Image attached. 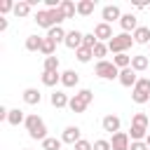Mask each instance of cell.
Wrapping results in <instances>:
<instances>
[{
	"label": "cell",
	"mask_w": 150,
	"mask_h": 150,
	"mask_svg": "<svg viewBox=\"0 0 150 150\" xmlns=\"http://www.w3.org/2000/svg\"><path fill=\"white\" fill-rule=\"evenodd\" d=\"M30 9H33V5H30L28 0H19V2L14 5V16H16V19H23V16L30 14Z\"/></svg>",
	"instance_id": "17"
},
{
	"label": "cell",
	"mask_w": 150,
	"mask_h": 150,
	"mask_svg": "<svg viewBox=\"0 0 150 150\" xmlns=\"http://www.w3.org/2000/svg\"><path fill=\"white\" fill-rule=\"evenodd\" d=\"M61 145H63V141L61 138H54V136H47L42 141V150H61Z\"/></svg>",
	"instance_id": "31"
},
{
	"label": "cell",
	"mask_w": 150,
	"mask_h": 150,
	"mask_svg": "<svg viewBox=\"0 0 150 150\" xmlns=\"http://www.w3.org/2000/svg\"><path fill=\"white\" fill-rule=\"evenodd\" d=\"M105 54H108V45H105V42H98V45L94 47V56H96L98 61H103Z\"/></svg>",
	"instance_id": "35"
},
{
	"label": "cell",
	"mask_w": 150,
	"mask_h": 150,
	"mask_svg": "<svg viewBox=\"0 0 150 150\" xmlns=\"http://www.w3.org/2000/svg\"><path fill=\"white\" fill-rule=\"evenodd\" d=\"M54 49H56V42L45 35V38H42V47H40V52L45 54V59H47V56H54Z\"/></svg>",
	"instance_id": "29"
},
{
	"label": "cell",
	"mask_w": 150,
	"mask_h": 150,
	"mask_svg": "<svg viewBox=\"0 0 150 150\" xmlns=\"http://www.w3.org/2000/svg\"><path fill=\"white\" fill-rule=\"evenodd\" d=\"M23 124H26V131H28L30 138H35V141H45L47 138V124H45V120L40 115H28Z\"/></svg>",
	"instance_id": "1"
},
{
	"label": "cell",
	"mask_w": 150,
	"mask_h": 150,
	"mask_svg": "<svg viewBox=\"0 0 150 150\" xmlns=\"http://www.w3.org/2000/svg\"><path fill=\"white\" fill-rule=\"evenodd\" d=\"M77 94H80V96H82L87 103H91V101H94V94H91V89H80Z\"/></svg>",
	"instance_id": "41"
},
{
	"label": "cell",
	"mask_w": 150,
	"mask_h": 150,
	"mask_svg": "<svg viewBox=\"0 0 150 150\" xmlns=\"http://www.w3.org/2000/svg\"><path fill=\"white\" fill-rule=\"evenodd\" d=\"M42 70L45 73H59V56L56 54L54 56H47L45 63H42Z\"/></svg>",
	"instance_id": "25"
},
{
	"label": "cell",
	"mask_w": 150,
	"mask_h": 150,
	"mask_svg": "<svg viewBox=\"0 0 150 150\" xmlns=\"http://www.w3.org/2000/svg\"><path fill=\"white\" fill-rule=\"evenodd\" d=\"M134 89H141V91H148L150 94V77H138V82H136Z\"/></svg>",
	"instance_id": "36"
},
{
	"label": "cell",
	"mask_w": 150,
	"mask_h": 150,
	"mask_svg": "<svg viewBox=\"0 0 150 150\" xmlns=\"http://www.w3.org/2000/svg\"><path fill=\"white\" fill-rule=\"evenodd\" d=\"M145 143H148V150H150V134H148V138H145Z\"/></svg>",
	"instance_id": "43"
},
{
	"label": "cell",
	"mask_w": 150,
	"mask_h": 150,
	"mask_svg": "<svg viewBox=\"0 0 150 150\" xmlns=\"http://www.w3.org/2000/svg\"><path fill=\"white\" fill-rule=\"evenodd\" d=\"M26 117H28V115H23V110H19V108H12V110H9V115H7V124H12V127H19V124H23V122H26Z\"/></svg>",
	"instance_id": "16"
},
{
	"label": "cell",
	"mask_w": 150,
	"mask_h": 150,
	"mask_svg": "<svg viewBox=\"0 0 150 150\" xmlns=\"http://www.w3.org/2000/svg\"><path fill=\"white\" fill-rule=\"evenodd\" d=\"M117 80H120L122 87H131V89H134L136 82H138V75H136L134 68H124V70H120V77H117Z\"/></svg>",
	"instance_id": "9"
},
{
	"label": "cell",
	"mask_w": 150,
	"mask_h": 150,
	"mask_svg": "<svg viewBox=\"0 0 150 150\" xmlns=\"http://www.w3.org/2000/svg\"><path fill=\"white\" fill-rule=\"evenodd\" d=\"M94 150H112V148H110V141L98 138V141H94Z\"/></svg>",
	"instance_id": "39"
},
{
	"label": "cell",
	"mask_w": 150,
	"mask_h": 150,
	"mask_svg": "<svg viewBox=\"0 0 150 150\" xmlns=\"http://www.w3.org/2000/svg\"><path fill=\"white\" fill-rule=\"evenodd\" d=\"M98 45V40H96V35L94 33H84V40H82V47H89V49H94Z\"/></svg>",
	"instance_id": "34"
},
{
	"label": "cell",
	"mask_w": 150,
	"mask_h": 150,
	"mask_svg": "<svg viewBox=\"0 0 150 150\" xmlns=\"http://www.w3.org/2000/svg\"><path fill=\"white\" fill-rule=\"evenodd\" d=\"M61 141L68 143V145H75L77 141H82V129H80V127H73V124L66 127L63 134H61Z\"/></svg>",
	"instance_id": "6"
},
{
	"label": "cell",
	"mask_w": 150,
	"mask_h": 150,
	"mask_svg": "<svg viewBox=\"0 0 150 150\" xmlns=\"http://www.w3.org/2000/svg\"><path fill=\"white\" fill-rule=\"evenodd\" d=\"M23 103H28V105H38L40 101H42V94L35 89V87H28V89H23Z\"/></svg>",
	"instance_id": "12"
},
{
	"label": "cell",
	"mask_w": 150,
	"mask_h": 150,
	"mask_svg": "<svg viewBox=\"0 0 150 150\" xmlns=\"http://www.w3.org/2000/svg\"><path fill=\"white\" fill-rule=\"evenodd\" d=\"M77 82H80V75L75 70H63L61 73V84L63 87H77Z\"/></svg>",
	"instance_id": "18"
},
{
	"label": "cell",
	"mask_w": 150,
	"mask_h": 150,
	"mask_svg": "<svg viewBox=\"0 0 150 150\" xmlns=\"http://www.w3.org/2000/svg\"><path fill=\"white\" fill-rule=\"evenodd\" d=\"M120 26H122V33H134V30L138 28V21H136V16L129 12V14H122Z\"/></svg>",
	"instance_id": "11"
},
{
	"label": "cell",
	"mask_w": 150,
	"mask_h": 150,
	"mask_svg": "<svg viewBox=\"0 0 150 150\" xmlns=\"http://www.w3.org/2000/svg\"><path fill=\"white\" fill-rule=\"evenodd\" d=\"M40 47H42V38L40 35H28L26 38V49L28 52H40Z\"/></svg>",
	"instance_id": "28"
},
{
	"label": "cell",
	"mask_w": 150,
	"mask_h": 150,
	"mask_svg": "<svg viewBox=\"0 0 150 150\" xmlns=\"http://www.w3.org/2000/svg\"><path fill=\"white\" fill-rule=\"evenodd\" d=\"M61 82V73H45L42 70V84L45 87H56Z\"/></svg>",
	"instance_id": "26"
},
{
	"label": "cell",
	"mask_w": 150,
	"mask_h": 150,
	"mask_svg": "<svg viewBox=\"0 0 150 150\" xmlns=\"http://www.w3.org/2000/svg\"><path fill=\"white\" fill-rule=\"evenodd\" d=\"M112 63L120 68V70H124V68H131V56L124 52V54H115L112 56Z\"/></svg>",
	"instance_id": "23"
},
{
	"label": "cell",
	"mask_w": 150,
	"mask_h": 150,
	"mask_svg": "<svg viewBox=\"0 0 150 150\" xmlns=\"http://www.w3.org/2000/svg\"><path fill=\"white\" fill-rule=\"evenodd\" d=\"M35 23L38 26H42V28H54V23H52V19H49V9H38L35 12Z\"/></svg>",
	"instance_id": "14"
},
{
	"label": "cell",
	"mask_w": 150,
	"mask_h": 150,
	"mask_svg": "<svg viewBox=\"0 0 150 150\" xmlns=\"http://www.w3.org/2000/svg\"><path fill=\"white\" fill-rule=\"evenodd\" d=\"M0 30H7V19L0 16Z\"/></svg>",
	"instance_id": "42"
},
{
	"label": "cell",
	"mask_w": 150,
	"mask_h": 150,
	"mask_svg": "<svg viewBox=\"0 0 150 150\" xmlns=\"http://www.w3.org/2000/svg\"><path fill=\"white\" fill-rule=\"evenodd\" d=\"M148 49H150V45H148Z\"/></svg>",
	"instance_id": "44"
},
{
	"label": "cell",
	"mask_w": 150,
	"mask_h": 150,
	"mask_svg": "<svg viewBox=\"0 0 150 150\" xmlns=\"http://www.w3.org/2000/svg\"><path fill=\"white\" fill-rule=\"evenodd\" d=\"M26 150H30V148H26Z\"/></svg>",
	"instance_id": "45"
},
{
	"label": "cell",
	"mask_w": 150,
	"mask_h": 150,
	"mask_svg": "<svg viewBox=\"0 0 150 150\" xmlns=\"http://www.w3.org/2000/svg\"><path fill=\"white\" fill-rule=\"evenodd\" d=\"M94 73L101 77V80H117L120 77V68L112 63V61H96V68H94Z\"/></svg>",
	"instance_id": "3"
},
{
	"label": "cell",
	"mask_w": 150,
	"mask_h": 150,
	"mask_svg": "<svg viewBox=\"0 0 150 150\" xmlns=\"http://www.w3.org/2000/svg\"><path fill=\"white\" fill-rule=\"evenodd\" d=\"M101 127H103V131H108V134H117L120 127H122V122H120L117 115H105V117L101 120Z\"/></svg>",
	"instance_id": "10"
},
{
	"label": "cell",
	"mask_w": 150,
	"mask_h": 150,
	"mask_svg": "<svg viewBox=\"0 0 150 150\" xmlns=\"http://www.w3.org/2000/svg\"><path fill=\"white\" fill-rule=\"evenodd\" d=\"M14 5H16V2H12V0H2V2H0V14L14 12Z\"/></svg>",
	"instance_id": "37"
},
{
	"label": "cell",
	"mask_w": 150,
	"mask_h": 150,
	"mask_svg": "<svg viewBox=\"0 0 150 150\" xmlns=\"http://www.w3.org/2000/svg\"><path fill=\"white\" fill-rule=\"evenodd\" d=\"M94 7H96L94 0H80L77 2V14L80 16H91L94 14Z\"/></svg>",
	"instance_id": "19"
},
{
	"label": "cell",
	"mask_w": 150,
	"mask_h": 150,
	"mask_svg": "<svg viewBox=\"0 0 150 150\" xmlns=\"http://www.w3.org/2000/svg\"><path fill=\"white\" fill-rule=\"evenodd\" d=\"M131 98H134V103L143 105V103L150 101V94H148V91H141V89H131Z\"/></svg>",
	"instance_id": "33"
},
{
	"label": "cell",
	"mask_w": 150,
	"mask_h": 150,
	"mask_svg": "<svg viewBox=\"0 0 150 150\" xmlns=\"http://www.w3.org/2000/svg\"><path fill=\"white\" fill-rule=\"evenodd\" d=\"M87 105H89V103H87L80 94H75V96L70 98V103H68V108H70L73 112H84V110H87Z\"/></svg>",
	"instance_id": "20"
},
{
	"label": "cell",
	"mask_w": 150,
	"mask_h": 150,
	"mask_svg": "<svg viewBox=\"0 0 150 150\" xmlns=\"http://www.w3.org/2000/svg\"><path fill=\"white\" fill-rule=\"evenodd\" d=\"M73 150H94V143H89L87 138H82V141H77L73 145Z\"/></svg>",
	"instance_id": "38"
},
{
	"label": "cell",
	"mask_w": 150,
	"mask_h": 150,
	"mask_svg": "<svg viewBox=\"0 0 150 150\" xmlns=\"http://www.w3.org/2000/svg\"><path fill=\"white\" fill-rule=\"evenodd\" d=\"M101 19H103V23L120 21V19H122V12H120V7H117V5H105V7L101 9Z\"/></svg>",
	"instance_id": "7"
},
{
	"label": "cell",
	"mask_w": 150,
	"mask_h": 150,
	"mask_svg": "<svg viewBox=\"0 0 150 150\" xmlns=\"http://www.w3.org/2000/svg\"><path fill=\"white\" fill-rule=\"evenodd\" d=\"M131 124H134V127H143V129H148V127H150V117H148L145 112H136V115L131 117Z\"/></svg>",
	"instance_id": "32"
},
{
	"label": "cell",
	"mask_w": 150,
	"mask_h": 150,
	"mask_svg": "<svg viewBox=\"0 0 150 150\" xmlns=\"http://www.w3.org/2000/svg\"><path fill=\"white\" fill-rule=\"evenodd\" d=\"M94 35H96L98 42H105V45L115 38V35H112V26H110V23H103V21H98V23L94 26Z\"/></svg>",
	"instance_id": "4"
},
{
	"label": "cell",
	"mask_w": 150,
	"mask_h": 150,
	"mask_svg": "<svg viewBox=\"0 0 150 150\" xmlns=\"http://www.w3.org/2000/svg\"><path fill=\"white\" fill-rule=\"evenodd\" d=\"M129 150H148V143L145 141H131Z\"/></svg>",
	"instance_id": "40"
},
{
	"label": "cell",
	"mask_w": 150,
	"mask_h": 150,
	"mask_svg": "<svg viewBox=\"0 0 150 150\" xmlns=\"http://www.w3.org/2000/svg\"><path fill=\"white\" fill-rule=\"evenodd\" d=\"M49 101H52V105H54V108H68V103H70L68 94H63V91H59V89L49 96Z\"/></svg>",
	"instance_id": "15"
},
{
	"label": "cell",
	"mask_w": 150,
	"mask_h": 150,
	"mask_svg": "<svg viewBox=\"0 0 150 150\" xmlns=\"http://www.w3.org/2000/svg\"><path fill=\"white\" fill-rule=\"evenodd\" d=\"M61 9H63L66 19H73V16L77 14V2H73V0H61Z\"/></svg>",
	"instance_id": "24"
},
{
	"label": "cell",
	"mask_w": 150,
	"mask_h": 150,
	"mask_svg": "<svg viewBox=\"0 0 150 150\" xmlns=\"http://www.w3.org/2000/svg\"><path fill=\"white\" fill-rule=\"evenodd\" d=\"M82 40H84V33H80L77 28H73V30H68V35H66V42H63V45H66L68 49H75V52H77V49L82 47Z\"/></svg>",
	"instance_id": "8"
},
{
	"label": "cell",
	"mask_w": 150,
	"mask_h": 150,
	"mask_svg": "<svg viewBox=\"0 0 150 150\" xmlns=\"http://www.w3.org/2000/svg\"><path fill=\"white\" fill-rule=\"evenodd\" d=\"M131 45H134V35H131V33H120V35H115V38L108 42V52H112V54H124Z\"/></svg>",
	"instance_id": "2"
},
{
	"label": "cell",
	"mask_w": 150,
	"mask_h": 150,
	"mask_svg": "<svg viewBox=\"0 0 150 150\" xmlns=\"http://www.w3.org/2000/svg\"><path fill=\"white\" fill-rule=\"evenodd\" d=\"M148 56L145 54H136V56H131V68L136 70V73H141V70H145L148 68Z\"/></svg>",
	"instance_id": "22"
},
{
	"label": "cell",
	"mask_w": 150,
	"mask_h": 150,
	"mask_svg": "<svg viewBox=\"0 0 150 150\" xmlns=\"http://www.w3.org/2000/svg\"><path fill=\"white\" fill-rule=\"evenodd\" d=\"M91 56H94V49H89V47H80V49L75 52V59H77L80 63H89Z\"/></svg>",
	"instance_id": "30"
},
{
	"label": "cell",
	"mask_w": 150,
	"mask_h": 150,
	"mask_svg": "<svg viewBox=\"0 0 150 150\" xmlns=\"http://www.w3.org/2000/svg\"><path fill=\"white\" fill-rule=\"evenodd\" d=\"M129 145H131V138H129L127 131L112 134V138H110V148H112V150H129Z\"/></svg>",
	"instance_id": "5"
},
{
	"label": "cell",
	"mask_w": 150,
	"mask_h": 150,
	"mask_svg": "<svg viewBox=\"0 0 150 150\" xmlns=\"http://www.w3.org/2000/svg\"><path fill=\"white\" fill-rule=\"evenodd\" d=\"M131 35H134V42L136 45H150V28L148 26H138Z\"/></svg>",
	"instance_id": "13"
},
{
	"label": "cell",
	"mask_w": 150,
	"mask_h": 150,
	"mask_svg": "<svg viewBox=\"0 0 150 150\" xmlns=\"http://www.w3.org/2000/svg\"><path fill=\"white\" fill-rule=\"evenodd\" d=\"M66 35H68V33H66L61 26H54V28H49V30H47V38H49V40H54L56 45H59V42H66Z\"/></svg>",
	"instance_id": "21"
},
{
	"label": "cell",
	"mask_w": 150,
	"mask_h": 150,
	"mask_svg": "<svg viewBox=\"0 0 150 150\" xmlns=\"http://www.w3.org/2000/svg\"><path fill=\"white\" fill-rule=\"evenodd\" d=\"M129 138L131 141H145L148 138V129H143V127H129Z\"/></svg>",
	"instance_id": "27"
}]
</instances>
